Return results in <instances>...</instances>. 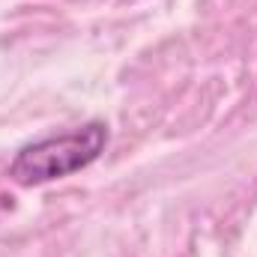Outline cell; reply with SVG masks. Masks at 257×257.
<instances>
[{
	"label": "cell",
	"mask_w": 257,
	"mask_h": 257,
	"mask_svg": "<svg viewBox=\"0 0 257 257\" xmlns=\"http://www.w3.org/2000/svg\"><path fill=\"white\" fill-rule=\"evenodd\" d=\"M105 147H108V126L102 120H93L81 128L48 135L42 141L21 147L9 165V177L18 186L54 183L93 165L105 153Z\"/></svg>",
	"instance_id": "6da1fadb"
}]
</instances>
